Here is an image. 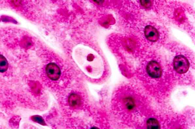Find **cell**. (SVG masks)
<instances>
[{"label":"cell","mask_w":195,"mask_h":129,"mask_svg":"<svg viewBox=\"0 0 195 129\" xmlns=\"http://www.w3.org/2000/svg\"><path fill=\"white\" fill-rule=\"evenodd\" d=\"M174 69L180 74L185 73L188 70L190 63L188 60L183 55H179L175 57L173 61Z\"/></svg>","instance_id":"obj_1"},{"label":"cell","mask_w":195,"mask_h":129,"mask_svg":"<svg viewBox=\"0 0 195 129\" xmlns=\"http://www.w3.org/2000/svg\"><path fill=\"white\" fill-rule=\"evenodd\" d=\"M46 71L47 76L52 81L58 80L59 78L61 71L57 64L51 63L47 64L46 68Z\"/></svg>","instance_id":"obj_2"},{"label":"cell","mask_w":195,"mask_h":129,"mask_svg":"<svg viewBox=\"0 0 195 129\" xmlns=\"http://www.w3.org/2000/svg\"><path fill=\"white\" fill-rule=\"evenodd\" d=\"M149 75L153 78H158L162 75V70L160 64L155 61H151L148 64L147 67Z\"/></svg>","instance_id":"obj_3"},{"label":"cell","mask_w":195,"mask_h":129,"mask_svg":"<svg viewBox=\"0 0 195 129\" xmlns=\"http://www.w3.org/2000/svg\"><path fill=\"white\" fill-rule=\"evenodd\" d=\"M144 34L146 38L152 42L156 41L159 38L158 33L155 28L151 25L146 26Z\"/></svg>","instance_id":"obj_4"},{"label":"cell","mask_w":195,"mask_h":129,"mask_svg":"<svg viewBox=\"0 0 195 129\" xmlns=\"http://www.w3.org/2000/svg\"><path fill=\"white\" fill-rule=\"evenodd\" d=\"M9 64L7 61L3 56L1 55L0 57V71L1 73L5 72L7 70Z\"/></svg>","instance_id":"obj_5"},{"label":"cell","mask_w":195,"mask_h":129,"mask_svg":"<svg viewBox=\"0 0 195 129\" xmlns=\"http://www.w3.org/2000/svg\"><path fill=\"white\" fill-rule=\"evenodd\" d=\"M147 127L148 129H159L160 126L158 121L156 119L151 118L147 121Z\"/></svg>","instance_id":"obj_6"},{"label":"cell","mask_w":195,"mask_h":129,"mask_svg":"<svg viewBox=\"0 0 195 129\" xmlns=\"http://www.w3.org/2000/svg\"><path fill=\"white\" fill-rule=\"evenodd\" d=\"M69 102L70 105L74 106L78 104L79 101L77 96L75 94H72L69 98Z\"/></svg>","instance_id":"obj_7"},{"label":"cell","mask_w":195,"mask_h":129,"mask_svg":"<svg viewBox=\"0 0 195 129\" xmlns=\"http://www.w3.org/2000/svg\"><path fill=\"white\" fill-rule=\"evenodd\" d=\"M32 120L35 122L42 125H45L46 123L43 118L39 116H34L32 117Z\"/></svg>","instance_id":"obj_8"},{"label":"cell","mask_w":195,"mask_h":129,"mask_svg":"<svg viewBox=\"0 0 195 129\" xmlns=\"http://www.w3.org/2000/svg\"><path fill=\"white\" fill-rule=\"evenodd\" d=\"M141 2L142 5L147 8H148L151 5V1H141Z\"/></svg>","instance_id":"obj_9"}]
</instances>
